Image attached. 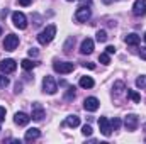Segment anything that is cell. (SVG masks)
I'll list each match as a JSON object with an SVG mask.
<instances>
[{"label": "cell", "instance_id": "4dcf8cb0", "mask_svg": "<svg viewBox=\"0 0 146 144\" xmlns=\"http://www.w3.org/2000/svg\"><path fill=\"white\" fill-rule=\"evenodd\" d=\"M5 114H7L5 107H0V122H2V120H5Z\"/></svg>", "mask_w": 146, "mask_h": 144}, {"label": "cell", "instance_id": "60d3db41", "mask_svg": "<svg viewBox=\"0 0 146 144\" xmlns=\"http://www.w3.org/2000/svg\"><path fill=\"white\" fill-rule=\"evenodd\" d=\"M0 131H2V129H0Z\"/></svg>", "mask_w": 146, "mask_h": 144}, {"label": "cell", "instance_id": "d6a6232c", "mask_svg": "<svg viewBox=\"0 0 146 144\" xmlns=\"http://www.w3.org/2000/svg\"><path fill=\"white\" fill-rule=\"evenodd\" d=\"M139 56H141V59L146 61V48H141V49H139Z\"/></svg>", "mask_w": 146, "mask_h": 144}, {"label": "cell", "instance_id": "4fadbf2b", "mask_svg": "<svg viewBox=\"0 0 146 144\" xmlns=\"http://www.w3.org/2000/svg\"><path fill=\"white\" fill-rule=\"evenodd\" d=\"M94 51V41L92 39H83V42H82V46H80V53L82 54H90Z\"/></svg>", "mask_w": 146, "mask_h": 144}, {"label": "cell", "instance_id": "d4e9b609", "mask_svg": "<svg viewBox=\"0 0 146 144\" xmlns=\"http://www.w3.org/2000/svg\"><path fill=\"white\" fill-rule=\"evenodd\" d=\"M97 41H99V42H106V41H107V32H106V31H99V32H97Z\"/></svg>", "mask_w": 146, "mask_h": 144}, {"label": "cell", "instance_id": "f546056e", "mask_svg": "<svg viewBox=\"0 0 146 144\" xmlns=\"http://www.w3.org/2000/svg\"><path fill=\"white\" fill-rule=\"evenodd\" d=\"M37 54H39V51H37L36 48H31V49H29V56H31V58H36Z\"/></svg>", "mask_w": 146, "mask_h": 144}, {"label": "cell", "instance_id": "4316f807", "mask_svg": "<svg viewBox=\"0 0 146 144\" xmlns=\"http://www.w3.org/2000/svg\"><path fill=\"white\" fill-rule=\"evenodd\" d=\"M136 87H138V88H145L146 87V76H139V78L136 80Z\"/></svg>", "mask_w": 146, "mask_h": 144}, {"label": "cell", "instance_id": "5bb4252c", "mask_svg": "<svg viewBox=\"0 0 146 144\" xmlns=\"http://www.w3.org/2000/svg\"><path fill=\"white\" fill-rule=\"evenodd\" d=\"M34 120H42L44 117V108L41 107V104H33V115H31Z\"/></svg>", "mask_w": 146, "mask_h": 144}, {"label": "cell", "instance_id": "8d00e7d4", "mask_svg": "<svg viewBox=\"0 0 146 144\" xmlns=\"http://www.w3.org/2000/svg\"><path fill=\"white\" fill-rule=\"evenodd\" d=\"M145 41H146V32H145Z\"/></svg>", "mask_w": 146, "mask_h": 144}, {"label": "cell", "instance_id": "2e32d148", "mask_svg": "<svg viewBox=\"0 0 146 144\" xmlns=\"http://www.w3.org/2000/svg\"><path fill=\"white\" fill-rule=\"evenodd\" d=\"M65 126H68V127H78L80 126V117L78 115H68L65 119Z\"/></svg>", "mask_w": 146, "mask_h": 144}, {"label": "cell", "instance_id": "44dd1931", "mask_svg": "<svg viewBox=\"0 0 146 144\" xmlns=\"http://www.w3.org/2000/svg\"><path fill=\"white\" fill-rule=\"evenodd\" d=\"M73 46H75V37H68V41H66V42H65V46H63L65 53H72Z\"/></svg>", "mask_w": 146, "mask_h": 144}, {"label": "cell", "instance_id": "5b68a950", "mask_svg": "<svg viewBox=\"0 0 146 144\" xmlns=\"http://www.w3.org/2000/svg\"><path fill=\"white\" fill-rule=\"evenodd\" d=\"M17 46H19V37L15 36V34L5 36V41H3V49L5 51H14Z\"/></svg>", "mask_w": 146, "mask_h": 144}, {"label": "cell", "instance_id": "83f0119b", "mask_svg": "<svg viewBox=\"0 0 146 144\" xmlns=\"http://www.w3.org/2000/svg\"><path fill=\"white\" fill-rule=\"evenodd\" d=\"M7 85H9V78L3 76V75H0V88H5Z\"/></svg>", "mask_w": 146, "mask_h": 144}, {"label": "cell", "instance_id": "603a6c76", "mask_svg": "<svg viewBox=\"0 0 146 144\" xmlns=\"http://www.w3.org/2000/svg\"><path fill=\"white\" fill-rule=\"evenodd\" d=\"M75 98V87H70L65 93V100H73Z\"/></svg>", "mask_w": 146, "mask_h": 144}, {"label": "cell", "instance_id": "ab89813d", "mask_svg": "<svg viewBox=\"0 0 146 144\" xmlns=\"http://www.w3.org/2000/svg\"><path fill=\"white\" fill-rule=\"evenodd\" d=\"M145 131H146V124H145Z\"/></svg>", "mask_w": 146, "mask_h": 144}, {"label": "cell", "instance_id": "d590c367", "mask_svg": "<svg viewBox=\"0 0 146 144\" xmlns=\"http://www.w3.org/2000/svg\"><path fill=\"white\" fill-rule=\"evenodd\" d=\"M21 88H22V85H21V83H15V92H17V93L21 92Z\"/></svg>", "mask_w": 146, "mask_h": 144}, {"label": "cell", "instance_id": "d6986e66", "mask_svg": "<svg viewBox=\"0 0 146 144\" xmlns=\"http://www.w3.org/2000/svg\"><path fill=\"white\" fill-rule=\"evenodd\" d=\"M37 63H34V61H31V59H22L21 61V66L26 70V71H29V70H33L34 66H36Z\"/></svg>", "mask_w": 146, "mask_h": 144}, {"label": "cell", "instance_id": "e0dca14e", "mask_svg": "<svg viewBox=\"0 0 146 144\" xmlns=\"http://www.w3.org/2000/svg\"><path fill=\"white\" fill-rule=\"evenodd\" d=\"M124 41H126V44H129V46H138V44H139V41H141V37L133 32V34H127Z\"/></svg>", "mask_w": 146, "mask_h": 144}, {"label": "cell", "instance_id": "30bf717a", "mask_svg": "<svg viewBox=\"0 0 146 144\" xmlns=\"http://www.w3.org/2000/svg\"><path fill=\"white\" fill-rule=\"evenodd\" d=\"M75 19H76L78 22H87V20L90 19V9L80 7V9L76 10V14H75Z\"/></svg>", "mask_w": 146, "mask_h": 144}, {"label": "cell", "instance_id": "9a60e30c", "mask_svg": "<svg viewBox=\"0 0 146 144\" xmlns=\"http://www.w3.org/2000/svg\"><path fill=\"white\" fill-rule=\"evenodd\" d=\"M41 136V132H39V129L36 127H33V129H29V131H26V136H24V139L27 141V143H31V141H34Z\"/></svg>", "mask_w": 146, "mask_h": 144}, {"label": "cell", "instance_id": "484cf974", "mask_svg": "<svg viewBox=\"0 0 146 144\" xmlns=\"http://www.w3.org/2000/svg\"><path fill=\"white\" fill-rule=\"evenodd\" d=\"M110 127H112V129H114V131H117V129H119V127H121V120H119V119H117V117H114V119H112V120H110Z\"/></svg>", "mask_w": 146, "mask_h": 144}, {"label": "cell", "instance_id": "74e56055", "mask_svg": "<svg viewBox=\"0 0 146 144\" xmlns=\"http://www.w3.org/2000/svg\"><path fill=\"white\" fill-rule=\"evenodd\" d=\"M0 36H2V29H0Z\"/></svg>", "mask_w": 146, "mask_h": 144}, {"label": "cell", "instance_id": "3957f363", "mask_svg": "<svg viewBox=\"0 0 146 144\" xmlns=\"http://www.w3.org/2000/svg\"><path fill=\"white\" fill-rule=\"evenodd\" d=\"M53 68H54V71L56 73H63V75H66V73H72L75 70V65L70 63V61H56L54 65H53Z\"/></svg>", "mask_w": 146, "mask_h": 144}, {"label": "cell", "instance_id": "1f68e13d", "mask_svg": "<svg viewBox=\"0 0 146 144\" xmlns=\"http://www.w3.org/2000/svg\"><path fill=\"white\" fill-rule=\"evenodd\" d=\"M106 53H107V54H114V53H115V48H114V46H107V48H106Z\"/></svg>", "mask_w": 146, "mask_h": 144}, {"label": "cell", "instance_id": "9c48e42d", "mask_svg": "<svg viewBox=\"0 0 146 144\" xmlns=\"http://www.w3.org/2000/svg\"><path fill=\"white\" fill-rule=\"evenodd\" d=\"M133 14L141 17L146 14V0H136L134 5H133Z\"/></svg>", "mask_w": 146, "mask_h": 144}, {"label": "cell", "instance_id": "ba28073f", "mask_svg": "<svg viewBox=\"0 0 146 144\" xmlns=\"http://www.w3.org/2000/svg\"><path fill=\"white\" fill-rule=\"evenodd\" d=\"M100 105V102H99V98H95V97H88V98H85V102H83V108L85 110H88V112H95L97 108Z\"/></svg>", "mask_w": 146, "mask_h": 144}, {"label": "cell", "instance_id": "8992f818", "mask_svg": "<svg viewBox=\"0 0 146 144\" xmlns=\"http://www.w3.org/2000/svg\"><path fill=\"white\" fill-rule=\"evenodd\" d=\"M15 68H17V63H15L14 59H10V58L0 61V71L5 73V75H7V73H14Z\"/></svg>", "mask_w": 146, "mask_h": 144}, {"label": "cell", "instance_id": "277c9868", "mask_svg": "<svg viewBox=\"0 0 146 144\" xmlns=\"http://www.w3.org/2000/svg\"><path fill=\"white\" fill-rule=\"evenodd\" d=\"M12 22H14V26L19 27V29H26V27H27V19H26V15H24L22 12H19V10H15V12L12 14Z\"/></svg>", "mask_w": 146, "mask_h": 144}, {"label": "cell", "instance_id": "f1b7e54d", "mask_svg": "<svg viewBox=\"0 0 146 144\" xmlns=\"http://www.w3.org/2000/svg\"><path fill=\"white\" fill-rule=\"evenodd\" d=\"M82 134H83V136H92V127H90V126H83Z\"/></svg>", "mask_w": 146, "mask_h": 144}, {"label": "cell", "instance_id": "cb8c5ba5", "mask_svg": "<svg viewBox=\"0 0 146 144\" xmlns=\"http://www.w3.org/2000/svg\"><path fill=\"white\" fill-rule=\"evenodd\" d=\"M99 61H100L102 65H109L110 63V56L107 54V53H102V54L99 56Z\"/></svg>", "mask_w": 146, "mask_h": 144}, {"label": "cell", "instance_id": "7c38bea8", "mask_svg": "<svg viewBox=\"0 0 146 144\" xmlns=\"http://www.w3.org/2000/svg\"><path fill=\"white\" fill-rule=\"evenodd\" d=\"M29 120H31V117H29L26 112H17V114L14 115V122H15L17 126H27Z\"/></svg>", "mask_w": 146, "mask_h": 144}, {"label": "cell", "instance_id": "8fae6325", "mask_svg": "<svg viewBox=\"0 0 146 144\" xmlns=\"http://www.w3.org/2000/svg\"><path fill=\"white\" fill-rule=\"evenodd\" d=\"M99 127H100V132L104 134V136H107L109 137L110 134H112V127H110V122L106 119V117H100L99 119Z\"/></svg>", "mask_w": 146, "mask_h": 144}, {"label": "cell", "instance_id": "ffe728a7", "mask_svg": "<svg viewBox=\"0 0 146 144\" xmlns=\"http://www.w3.org/2000/svg\"><path fill=\"white\" fill-rule=\"evenodd\" d=\"M124 90H126V85H124L122 81H115V83H114V92H115V95H121Z\"/></svg>", "mask_w": 146, "mask_h": 144}, {"label": "cell", "instance_id": "836d02e7", "mask_svg": "<svg viewBox=\"0 0 146 144\" xmlns=\"http://www.w3.org/2000/svg\"><path fill=\"white\" fill-rule=\"evenodd\" d=\"M31 2H33V0H19V3H21L22 7H27V5H31Z\"/></svg>", "mask_w": 146, "mask_h": 144}, {"label": "cell", "instance_id": "ac0fdd59", "mask_svg": "<svg viewBox=\"0 0 146 144\" xmlns=\"http://www.w3.org/2000/svg\"><path fill=\"white\" fill-rule=\"evenodd\" d=\"M94 85H95V81H94L90 76H82V78H80V87H82V88H92Z\"/></svg>", "mask_w": 146, "mask_h": 144}, {"label": "cell", "instance_id": "7402d4cb", "mask_svg": "<svg viewBox=\"0 0 146 144\" xmlns=\"http://www.w3.org/2000/svg\"><path fill=\"white\" fill-rule=\"evenodd\" d=\"M127 97H129L133 102H139V100H141L139 93H138V92H134V90H127Z\"/></svg>", "mask_w": 146, "mask_h": 144}, {"label": "cell", "instance_id": "e575fe53", "mask_svg": "<svg viewBox=\"0 0 146 144\" xmlns=\"http://www.w3.org/2000/svg\"><path fill=\"white\" fill-rule=\"evenodd\" d=\"M83 66H85V68H90V70H94V68H95V65H94V63H83Z\"/></svg>", "mask_w": 146, "mask_h": 144}, {"label": "cell", "instance_id": "52a82bcc", "mask_svg": "<svg viewBox=\"0 0 146 144\" xmlns=\"http://www.w3.org/2000/svg\"><path fill=\"white\" fill-rule=\"evenodd\" d=\"M124 124H126V129H127V131H136V127H138V124H139V119H138V115L129 114V115H126Z\"/></svg>", "mask_w": 146, "mask_h": 144}, {"label": "cell", "instance_id": "f35d334b", "mask_svg": "<svg viewBox=\"0 0 146 144\" xmlns=\"http://www.w3.org/2000/svg\"><path fill=\"white\" fill-rule=\"evenodd\" d=\"M68 2H75V0H68Z\"/></svg>", "mask_w": 146, "mask_h": 144}, {"label": "cell", "instance_id": "6da1fadb", "mask_svg": "<svg viewBox=\"0 0 146 144\" xmlns=\"http://www.w3.org/2000/svg\"><path fill=\"white\" fill-rule=\"evenodd\" d=\"M54 36H56V26H54V24H49V26H46V29H42V31L39 32L37 41H39V44L46 46V44H49V42L54 39Z\"/></svg>", "mask_w": 146, "mask_h": 144}, {"label": "cell", "instance_id": "7a4b0ae2", "mask_svg": "<svg viewBox=\"0 0 146 144\" xmlns=\"http://www.w3.org/2000/svg\"><path fill=\"white\" fill-rule=\"evenodd\" d=\"M42 90H44V93H48V95H54V93H56L58 85H56V81H54L53 76H44V80H42Z\"/></svg>", "mask_w": 146, "mask_h": 144}]
</instances>
